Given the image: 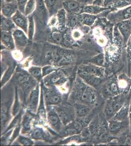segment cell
<instances>
[{
  "label": "cell",
  "mask_w": 131,
  "mask_h": 146,
  "mask_svg": "<svg viewBox=\"0 0 131 146\" xmlns=\"http://www.w3.org/2000/svg\"><path fill=\"white\" fill-rule=\"evenodd\" d=\"M56 111L64 124H68L73 120L74 115L73 110L69 107H58L56 109Z\"/></svg>",
  "instance_id": "obj_1"
},
{
  "label": "cell",
  "mask_w": 131,
  "mask_h": 146,
  "mask_svg": "<svg viewBox=\"0 0 131 146\" xmlns=\"http://www.w3.org/2000/svg\"><path fill=\"white\" fill-rule=\"evenodd\" d=\"M14 23L26 33L28 31V20L26 15L19 10H17L12 17Z\"/></svg>",
  "instance_id": "obj_2"
},
{
  "label": "cell",
  "mask_w": 131,
  "mask_h": 146,
  "mask_svg": "<svg viewBox=\"0 0 131 146\" xmlns=\"http://www.w3.org/2000/svg\"><path fill=\"white\" fill-rule=\"evenodd\" d=\"M79 98L82 102L86 104H93L96 100L95 93L89 87L84 89L81 93Z\"/></svg>",
  "instance_id": "obj_3"
},
{
  "label": "cell",
  "mask_w": 131,
  "mask_h": 146,
  "mask_svg": "<svg viewBox=\"0 0 131 146\" xmlns=\"http://www.w3.org/2000/svg\"><path fill=\"white\" fill-rule=\"evenodd\" d=\"M13 37L17 46L19 47H25L28 43V38L23 30L17 29L13 33Z\"/></svg>",
  "instance_id": "obj_4"
},
{
  "label": "cell",
  "mask_w": 131,
  "mask_h": 146,
  "mask_svg": "<svg viewBox=\"0 0 131 146\" xmlns=\"http://www.w3.org/2000/svg\"><path fill=\"white\" fill-rule=\"evenodd\" d=\"M63 5L65 10L70 12H75L81 9V4L76 0H64Z\"/></svg>",
  "instance_id": "obj_5"
},
{
  "label": "cell",
  "mask_w": 131,
  "mask_h": 146,
  "mask_svg": "<svg viewBox=\"0 0 131 146\" xmlns=\"http://www.w3.org/2000/svg\"><path fill=\"white\" fill-rule=\"evenodd\" d=\"M48 119L50 125L57 129H59L61 127L62 121L56 111H50L48 113Z\"/></svg>",
  "instance_id": "obj_6"
},
{
  "label": "cell",
  "mask_w": 131,
  "mask_h": 146,
  "mask_svg": "<svg viewBox=\"0 0 131 146\" xmlns=\"http://www.w3.org/2000/svg\"><path fill=\"white\" fill-rule=\"evenodd\" d=\"M79 75L85 82L91 86H96L101 82V80L97 76L91 75L87 73L86 72L84 71L80 73Z\"/></svg>",
  "instance_id": "obj_7"
},
{
  "label": "cell",
  "mask_w": 131,
  "mask_h": 146,
  "mask_svg": "<svg viewBox=\"0 0 131 146\" xmlns=\"http://www.w3.org/2000/svg\"><path fill=\"white\" fill-rule=\"evenodd\" d=\"M17 5L12 3H7L2 7V13L5 17L11 18L16 13Z\"/></svg>",
  "instance_id": "obj_8"
},
{
  "label": "cell",
  "mask_w": 131,
  "mask_h": 146,
  "mask_svg": "<svg viewBox=\"0 0 131 146\" xmlns=\"http://www.w3.org/2000/svg\"><path fill=\"white\" fill-rule=\"evenodd\" d=\"M75 113L79 117H83L88 115L91 109L87 104L84 103H77L75 105Z\"/></svg>",
  "instance_id": "obj_9"
},
{
  "label": "cell",
  "mask_w": 131,
  "mask_h": 146,
  "mask_svg": "<svg viewBox=\"0 0 131 146\" xmlns=\"http://www.w3.org/2000/svg\"><path fill=\"white\" fill-rule=\"evenodd\" d=\"M48 104L50 105H57L61 101V96L56 92H50L48 93L46 97Z\"/></svg>",
  "instance_id": "obj_10"
},
{
  "label": "cell",
  "mask_w": 131,
  "mask_h": 146,
  "mask_svg": "<svg viewBox=\"0 0 131 146\" xmlns=\"http://www.w3.org/2000/svg\"><path fill=\"white\" fill-rule=\"evenodd\" d=\"M1 38L2 41L4 44L8 47L14 48L13 37L7 31H2L1 33Z\"/></svg>",
  "instance_id": "obj_11"
},
{
  "label": "cell",
  "mask_w": 131,
  "mask_h": 146,
  "mask_svg": "<svg viewBox=\"0 0 131 146\" xmlns=\"http://www.w3.org/2000/svg\"><path fill=\"white\" fill-rule=\"evenodd\" d=\"M85 71L91 75H93L96 76H102L103 70L99 67L95 65H88L84 67Z\"/></svg>",
  "instance_id": "obj_12"
},
{
  "label": "cell",
  "mask_w": 131,
  "mask_h": 146,
  "mask_svg": "<svg viewBox=\"0 0 131 146\" xmlns=\"http://www.w3.org/2000/svg\"><path fill=\"white\" fill-rule=\"evenodd\" d=\"M39 90L38 88L32 92L30 99V105L32 110H35L38 101Z\"/></svg>",
  "instance_id": "obj_13"
},
{
  "label": "cell",
  "mask_w": 131,
  "mask_h": 146,
  "mask_svg": "<svg viewBox=\"0 0 131 146\" xmlns=\"http://www.w3.org/2000/svg\"><path fill=\"white\" fill-rule=\"evenodd\" d=\"M96 16L90 14L83 13L82 15L81 21L83 25L91 26L95 22Z\"/></svg>",
  "instance_id": "obj_14"
},
{
  "label": "cell",
  "mask_w": 131,
  "mask_h": 146,
  "mask_svg": "<svg viewBox=\"0 0 131 146\" xmlns=\"http://www.w3.org/2000/svg\"><path fill=\"white\" fill-rule=\"evenodd\" d=\"M104 9L101 7L93 6V5H86L82 8V12L84 13L90 14H95L101 12Z\"/></svg>",
  "instance_id": "obj_15"
},
{
  "label": "cell",
  "mask_w": 131,
  "mask_h": 146,
  "mask_svg": "<svg viewBox=\"0 0 131 146\" xmlns=\"http://www.w3.org/2000/svg\"><path fill=\"white\" fill-rule=\"evenodd\" d=\"M35 0H28L25 8V15L28 16L34 10L35 7Z\"/></svg>",
  "instance_id": "obj_16"
},
{
  "label": "cell",
  "mask_w": 131,
  "mask_h": 146,
  "mask_svg": "<svg viewBox=\"0 0 131 146\" xmlns=\"http://www.w3.org/2000/svg\"><path fill=\"white\" fill-rule=\"evenodd\" d=\"M29 72L32 76L35 77V78L40 79L41 77V69L38 67H32L29 69Z\"/></svg>",
  "instance_id": "obj_17"
},
{
  "label": "cell",
  "mask_w": 131,
  "mask_h": 146,
  "mask_svg": "<svg viewBox=\"0 0 131 146\" xmlns=\"http://www.w3.org/2000/svg\"><path fill=\"white\" fill-rule=\"evenodd\" d=\"M58 21L61 25L64 24L66 22V14L65 9H61L58 11L57 14Z\"/></svg>",
  "instance_id": "obj_18"
},
{
  "label": "cell",
  "mask_w": 131,
  "mask_h": 146,
  "mask_svg": "<svg viewBox=\"0 0 131 146\" xmlns=\"http://www.w3.org/2000/svg\"><path fill=\"white\" fill-rule=\"evenodd\" d=\"M2 26L3 27L7 28H11L14 26V24L13 20H11L10 18L5 17L2 18L1 20Z\"/></svg>",
  "instance_id": "obj_19"
},
{
  "label": "cell",
  "mask_w": 131,
  "mask_h": 146,
  "mask_svg": "<svg viewBox=\"0 0 131 146\" xmlns=\"http://www.w3.org/2000/svg\"><path fill=\"white\" fill-rule=\"evenodd\" d=\"M32 137L34 139H41L44 137V132L41 129H36L32 133Z\"/></svg>",
  "instance_id": "obj_20"
},
{
  "label": "cell",
  "mask_w": 131,
  "mask_h": 146,
  "mask_svg": "<svg viewBox=\"0 0 131 146\" xmlns=\"http://www.w3.org/2000/svg\"><path fill=\"white\" fill-rule=\"evenodd\" d=\"M34 23H33V18L30 17L28 20V34L29 38L32 39L33 36V31H34Z\"/></svg>",
  "instance_id": "obj_21"
},
{
  "label": "cell",
  "mask_w": 131,
  "mask_h": 146,
  "mask_svg": "<svg viewBox=\"0 0 131 146\" xmlns=\"http://www.w3.org/2000/svg\"><path fill=\"white\" fill-rule=\"evenodd\" d=\"M28 0H17V5L19 10L25 14V8Z\"/></svg>",
  "instance_id": "obj_22"
},
{
  "label": "cell",
  "mask_w": 131,
  "mask_h": 146,
  "mask_svg": "<svg viewBox=\"0 0 131 146\" xmlns=\"http://www.w3.org/2000/svg\"><path fill=\"white\" fill-rule=\"evenodd\" d=\"M52 38L55 42L61 43L63 42V38L61 33L59 32H54L52 34Z\"/></svg>",
  "instance_id": "obj_23"
},
{
  "label": "cell",
  "mask_w": 131,
  "mask_h": 146,
  "mask_svg": "<svg viewBox=\"0 0 131 146\" xmlns=\"http://www.w3.org/2000/svg\"><path fill=\"white\" fill-rule=\"evenodd\" d=\"M121 127V124L116 122V121H112L110 124V129L111 131L113 132H116V131H118Z\"/></svg>",
  "instance_id": "obj_24"
},
{
  "label": "cell",
  "mask_w": 131,
  "mask_h": 146,
  "mask_svg": "<svg viewBox=\"0 0 131 146\" xmlns=\"http://www.w3.org/2000/svg\"><path fill=\"white\" fill-rule=\"evenodd\" d=\"M91 62H93V63L100 66L103 65L104 63L103 55L102 54L98 55L96 57H95V58H93V60H91Z\"/></svg>",
  "instance_id": "obj_25"
},
{
  "label": "cell",
  "mask_w": 131,
  "mask_h": 146,
  "mask_svg": "<svg viewBox=\"0 0 131 146\" xmlns=\"http://www.w3.org/2000/svg\"><path fill=\"white\" fill-rule=\"evenodd\" d=\"M19 141L20 142V143H21L23 145H33V141L32 140L28 138L24 137V136H20L19 138Z\"/></svg>",
  "instance_id": "obj_26"
},
{
  "label": "cell",
  "mask_w": 131,
  "mask_h": 146,
  "mask_svg": "<svg viewBox=\"0 0 131 146\" xmlns=\"http://www.w3.org/2000/svg\"><path fill=\"white\" fill-rule=\"evenodd\" d=\"M70 16H69L67 19L68 21V23L71 27H73L77 24V22L78 18L77 17L75 16V15H69Z\"/></svg>",
  "instance_id": "obj_27"
},
{
  "label": "cell",
  "mask_w": 131,
  "mask_h": 146,
  "mask_svg": "<svg viewBox=\"0 0 131 146\" xmlns=\"http://www.w3.org/2000/svg\"><path fill=\"white\" fill-rule=\"evenodd\" d=\"M105 111L107 116H111L115 113V111L113 108V104L112 103H108L106 106Z\"/></svg>",
  "instance_id": "obj_28"
},
{
  "label": "cell",
  "mask_w": 131,
  "mask_h": 146,
  "mask_svg": "<svg viewBox=\"0 0 131 146\" xmlns=\"http://www.w3.org/2000/svg\"><path fill=\"white\" fill-rule=\"evenodd\" d=\"M78 133H79V131L75 128H74L73 126L70 127L66 131V133L69 135H77Z\"/></svg>",
  "instance_id": "obj_29"
},
{
  "label": "cell",
  "mask_w": 131,
  "mask_h": 146,
  "mask_svg": "<svg viewBox=\"0 0 131 146\" xmlns=\"http://www.w3.org/2000/svg\"><path fill=\"white\" fill-rule=\"evenodd\" d=\"M112 104H113V108L115 111H118L120 109V108H121L122 105V103L121 102V101H120V100H116V101H114Z\"/></svg>",
  "instance_id": "obj_30"
},
{
  "label": "cell",
  "mask_w": 131,
  "mask_h": 146,
  "mask_svg": "<svg viewBox=\"0 0 131 146\" xmlns=\"http://www.w3.org/2000/svg\"><path fill=\"white\" fill-rule=\"evenodd\" d=\"M57 0H44L45 4L48 9H52L56 3Z\"/></svg>",
  "instance_id": "obj_31"
},
{
  "label": "cell",
  "mask_w": 131,
  "mask_h": 146,
  "mask_svg": "<svg viewBox=\"0 0 131 146\" xmlns=\"http://www.w3.org/2000/svg\"><path fill=\"white\" fill-rule=\"evenodd\" d=\"M73 126L79 132L82 131L83 129V125L79 121H75L73 124Z\"/></svg>",
  "instance_id": "obj_32"
},
{
  "label": "cell",
  "mask_w": 131,
  "mask_h": 146,
  "mask_svg": "<svg viewBox=\"0 0 131 146\" xmlns=\"http://www.w3.org/2000/svg\"><path fill=\"white\" fill-rule=\"evenodd\" d=\"M127 113V108H122V109L120 111V112L118 113L116 117L119 119L120 118H124L125 116H126Z\"/></svg>",
  "instance_id": "obj_33"
},
{
  "label": "cell",
  "mask_w": 131,
  "mask_h": 146,
  "mask_svg": "<svg viewBox=\"0 0 131 146\" xmlns=\"http://www.w3.org/2000/svg\"><path fill=\"white\" fill-rule=\"evenodd\" d=\"M30 121L29 118H25L23 122L24 129L26 130H28L30 129Z\"/></svg>",
  "instance_id": "obj_34"
},
{
  "label": "cell",
  "mask_w": 131,
  "mask_h": 146,
  "mask_svg": "<svg viewBox=\"0 0 131 146\" xmlns=\"http://www.w3.org/2000/svg\"><path fill=\"white\" fill-rule=\"evenodd\" d=\"M91 134V132L89 128L83 129L82 131V135L84 137H88L90 136Z\"/></svg>",
  "instance_id": "obj_35"
},
{
  "label": "cell",
  "mask_w": 131,
  "mask_h": 146,
  "mask_svg": "<svg viewBox=\"0 0 131 146\" xmlns=\"http://www.w3.org/2000/svg\"><path fill=\"white\" fill-rule=\"evenodd\" d=\"M29 80V76L27 75H23L20 76L19 77L18 80L20 83H24L25 82H27Z\"/></svg>",
  "instance_id": "obj_36"
},
{
  "label": "cell",
  "mask_w": 131,
  "mask_h": 146,
  "mask_svg": "<svg viewBox=\"0 0 131 146\" xmlns=\"http://www.w3.org/2000/svg\"><path fill=\"white\" fill-rule=\"evenodd\" d=\"M61 79V76L60 75H54L52 77V80H51V82L52 83H55L59 82Z\"/></svg>",
  "instance_id": "obj_37"
},
{
  "label": "cell",
  "mask_w": 131,
  "mask_h": 146,
  "mask_svg": "<svg viewBox=\"0 0 131 146\" xmlns=\"http://www.w3.org/2000/svg\"><path fill=\"white\" fill-rule=\"evenodd\" d=\"M120 28L121 31L122 32L123 34H124L125 35H128V33L129 32V30L127 27H126L125 25H122Z\"/></svg>",
  "instance_id": "obj_38"
},
{
  "label": "cell",
  "mask_w": 131,
  "mask_h": 146,
  "mask_svg": "<svg viewBox=\"0 0 131 146\" xmlns=\"http://www.w3.org/2000/svg\"><path fill=\"white\" fill-rule=\"evenodd\" d=\"M7 116L6 115V113L4 112L2 110V113H1V123L2 124H3V123H5L6 120H7Z\"/></svg>",
  "instance_id": "obj_39"
},
{
  "label": "cell",
  "mask_w": 131,
  "mask_h": 146,
  "mask_svg": "<svg viewBox=\"0 0 131 146\" xmlns=\"http://www.w3.org/2000/svg\"><path fill=\"white\" fill-rule=\"evenodd\" d=\"M52 71V68L50 67H46L44 68L43 74L44 75H46L48 74L50 72Z\"/></svg>",
  "instance_id": "obj_40"
},
{
  "label": "cell",
  "mask_w": 131,
  "mask_h": 146,
  "mask_svg": "<svg viewBox=\"0 0 131 146\" xmlns=\"http://www.w3.org/2000/svg\"><path fill=\"white\" fill-rule=\"evenodd\" d=\"M118 87L116 84L115 83H112L111 85V90L113 92H116L118 91Z\"/></svg>",
  "instance_id": "obj_41"
},
{
  "label": "cell",
  "mask_w": 131,
  "mask_h": 146,
  "mask_svg": "<svg viewBox=\"0 0 131 146\" xmlns=\"http://www.w3.org/2000/svg\"><path fill=\"white\" fill-rule=\"evenodd\" d=\"M127 12L129 14L131 13V8H129V9H128L127 10Z\"/></svg>",
  "instance_id": "obj_42"
},
{
  "label": "cell",
  "mask_w": 131,
  "mask_h": 146,
  "mask_svg": "<svg viewBox=\"0 0 131 146\" xmlns=\"http://www.w3.org/2000/svg\"><path fill=\"white\" fill-rule=\"evenodd\" d=\"M7 3H11L13 0H5Z\"/></svg>",
  "instance_id": "obj_43"
},
{
  "label": "cell",
  "mask_w": 131,
  "mask_h": 146,
  "mask_svg": "<svg viewBox=\"0 0 131 146\" xmlns=\"http://www.w3.org/2000/svg\"><path fill=\"white\" fill-rule=\"evenodd\" d=\"M130 114H131V113H130Z\"/></svg>",
  "instance_id": "obj_44"
}]
</instances>
